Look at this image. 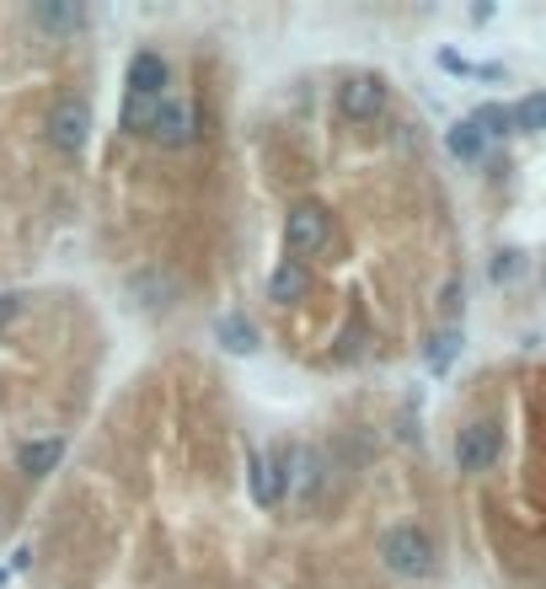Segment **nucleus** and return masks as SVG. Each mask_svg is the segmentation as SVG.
Here are the masks:
<instances>
[{"label":"nucleus","mask_w":546,"mask_h":589,"mask_svg":"<svg viewBox=\"0 0 546 589\" xmlns=\"http://www.w3.org/2000/svg\"><path fill=\"white\" fill-rule=\"evenodd\" d=\"M509 113H514V134H546V91H525Z\"/></svg>","instance_id":"obj_13"},{"label":"nucleus","mask_w":546,"mask_h":589,"mask_svg":"<svg viewBox=\"0 0 546 589\" xmlns=\"http://www.w3.org/2000/svg\"><path fill=\"white\" fill-rule=\"evenodd\" d=\"M151 140L161 145V151H182V145H193L199 140V108L188 102V97H161L156 102V119H151Z\"/></svg>","instance_id":"obj_6"},{"label":"nucleus","mask_w":546,"mask_h":589,"mask_svg":"<svg viewBox=\"0 0 546 589\" xmlns=\"http://www.w3.org/2000/svg\"><path fill=\"white\" fill-rule=\"evenodd\" d=\"M504 462V423H493V419H471L456 434V466L461 471H493V466Z\"/></svg>","instance_id":"obj_4"},{"label":"nucleus","mask_w":546,"mask_h":589,"mask_svg":"<svg viewBox=\"0 0 546 589\" xmlns=\"http://www.w3.org/2000/svg\"><path fill=\"white\" fill-rule=\"evenodd\" d=\"M376 557H380V568L397 574V579H434V568H439V547H434V536L423 525H391V531H380Z\"/></svg>","instance_id":"obj_1"},{"label":"nucleus","mask_w":546,"mask_h":589,"mask_svg":"<svg viewBox=\"0 0 546 589\" xmlns=\"http://www.w3.org/2000/svg\"><path fill=\"white\" fill-rule=\"evenodd\" d=\"M386 102H391V91H386V81L370 76V70L337 81V113H343L348 124H376L380 113H386Z\"/></svg>","instance_id":"obj_5"},{"label":"nucleus","mask_w":546,"mask_h":589,"mask_svg":"<svg viewBox=\"0 0 546 589\" xmlns=\"http://www.w3.org/2000/svg\"><path fill=\"white\" fill-rule=\"evenodd\" d=\"M471 124L482 129V140H504V134H514V113H509L504 102H482L471 113Z\"/></svg>","instance_id":"obj_16"},{"label":"nucleus","mask_w":546,"mask_h":589,"mask_svg":"<svg viewBox=\"0 0 546 589\" xmlns=\"http://www.w3.org/2000/svg\"><path fill=\"white\" fill-rule=\"evenodd\" d=\"M220 343L231 348V354H257V327L247 322V316H220Z\"/></svg>","instance_id":"obj_15"},{"label":"nucleus","mask_w":546,"mask_h":589,"mask_svg":"<svg viewBox=\"0 0 546 589\" xmlns=\"http://www.w3.org/2000/svg\"><path fill=\"white\" fill-rule=\"evenodd\" d=\"M22 305H27V300H22L16 290H0V327H11V322L22 316Z\"/></svg>","instance_id":"obj_19"},{"label":"nucleus","mask_w":546,"mask_h":589,"mask_svg":"<svg viewBox=\"0 0 546 589\" xmlns=\"http://www.w3.org/2000/svg\"><path fill=\"white\" fill-rule=\"evenodd\" d=\"M33 27L54 33V38H70L86 27V5H33Z\"/></svg>","instance_id":"obj_12"},{"label":"nucleus","mask_w":546,"mask_h":589,"mask_svg":"<svg viewBox=\"0 0 546 589\" xmlns=\"http://www.w3.org/2000/svg\"><path fill=\"white\" fill-rule=\"evenodd\" d=\"M456 343H461L456 333H439L434 337V348H428V365H434V370H445V365H450V354H456Z\"/></svg>","instance_id":"obj_18"},{"label":"nucleus","mask_w":546,"mask_h":589,"mask_svg":"<svg viewBox=\"0 0 546 589\" xmlns=\"http://www.w3.org/2000/svg\"><path fill=\"white\" fill-rule=\"evenodd\" d=\"M305 294H311V268L285 257V263L268 274V300H274V305H294V300H305Z\"/></svg>","instance_id":"obj_11"},{"label":"nucleus","mask_w":546,"mask_h":589,"mask_svg":"<svg viewBox=\"0 0 546 589\" xmlns=\"http://www.w3.org/2000/svg\"><path fill=\"white\" fill-rule=\"evenodd\" d=\"M167 81H171V65L156 54V48H140V54L129 59V97L161 102V97H167Z\"/></svg>","instance_id":"obj_9"},{"label":"nucleus","mask_w":546,"mask_h":589,"mask_svg":"<svg viewBox=\"0 0 546 589\" xmlns=\"http://www.w3.org/2000/svg\"><path fill=\"white\" fill-rule=\"evenodd\" d=\"M59 462H65V440H59V434H43V440H22V445H16V471H22L27 482H43Z\"/></svg>","instance_id":"obj_10"},{"label":"nucleus","mask_w":546,"mask_h":589,"mask_svg":"<svg viewBox=\"0 0 546 589\" xmlns=\"http://www.w3.org/2000/svg\"><path fill=\"white\" fill-rule=\"evenodd\" d=\"M327 242H333V214L322 210L316 199H300V204H290V214H285V247H290L294 263L322 257V253H327Z\"/></svg>","instance_id":"obj_2"},{"label":"nucleus","mask_w":546,"mask_h":589,"mask_svg":"<svg viewBox=\"0 0 546 589\" xmlns=\"http://www.w3.org/2000/svg\"><path fill=\"white\" fill-rule=\"evenodd\" d=\"M247 482H253L257 509H279L290 499V477H285V451H253L247 456Z\"/></svg>","instance_id":"obj_7"},{"label":"nucleus","mask_w":546,"mask_h":589,"mask_svg":"<svg viewBox=\"0 0 546 589\" xmlns=\"http://www.w3.org/2000/svg\"><path fill=\"white\" fill-rule=\"evenodd\" d=\"M445 145H450V156H456V162H482V151H488V140H482V129L471 124V119H466V124H456V129H450V134H445Z\"/></svg>","instance_id":"obj_14"},{"label":"nucleus","mask_w":546,"mask_h":589,"mask_svg":"<svg viewBox=\"0 0 546 589\" xmlns=\"http://www.w3.org/2000/svg\"><path fill=\"white\" fill-rule=\"evenodd\" d=\"M520 274V253H499L493 257V285H509Z\"/></svg>","instance_id":"obj_20"},{"label":"nucleus","mask_w":546,"mask_h":589,"mask_svg":"<svg viewBox=\"0 0 546 589\" xmlns=\"http://www.w3.org/2000/svg\"><path fill=\"white\" fill-rule=\"evenodd\" d=\"M285 477H290V499L294 504H311L327 482V456L316 445H290L285 451Z\"/></svg>","instance_id":"obj_8"},{"label":"nucleus","mask_w":546,"mask_h":589,"mask_svg":"<svg viewBox=\"0 0 546 589\" xmlns=\"http://www.w3.org/2000/svg\"><path fill=\"white\" fill-rule=\"evenodd\" d=\"M43 140L59 151V156H81L86 140H91V102L86 97H59L43 119Z\"/></svg>","instance_id":"obj_3"},{"label":"nucleus","mask_w":546,"mask_h":589,"mask_svg":"<svg viewBox=\"0 0 546 589\" xmlns=\"http://www.w3.org/2000/svg\"><path fill=\"white\" fill-rule=\"evenodd\" d=\"M151 119H156V102H140V97H124V134H151Z\"/></svg>","instance_id":"obj_17"}]
</instances>
